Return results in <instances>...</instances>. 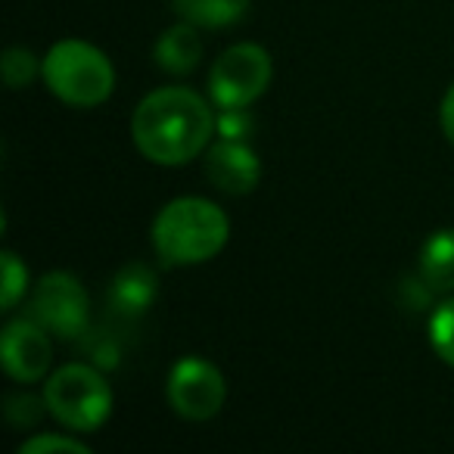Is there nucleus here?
I'll use <instances>...</instances> for the list:
<instances>
[{
	"instance_id": "f257e3e1",
	"label": "nucleus",
	"mask_w": 454,
	"mask_h": 454,
	"mask_svg": "<svg viewBox=\"0 0 454 454\" xmlns=\"http://www.w3.org/2000/svg\"><path fill=\"white\" fill-rule=\"evenodd\" d=\"M215 103L184 84H165L140 97L131 115L137 153L153 165L181 168L206 156L215 140Z\"/></svg>"
},
{
	"instance_id": "f03ea898",
	"label": "nucleus",
	"mask_w": 454,
	"mask_h": 454,
	"mask_svg": "<svg viewBox=\"0 0 454 454\" xmlns=\"http://www.w3.org/2000/svg\"><path fill=\"white\" fill-rule=\"evenodd\" d=\"M150 240L165 268L206 265L224 253L231 218L206 196H175L153 218Z\"/></svg>"
},
{
	"instance_id": "7ed1b4c3",
	"label": "nucleus",
	"mask_w": 454,
	"mask_h": 454,
	"mask_svg": "<svg viewBox=\"0 0 454 454\" xmlns=\"http://www.w3.org/2000/svg\"><path fill=\"white\" fill-rule=\"evenodd\" d=\"M41 82L59 103L72 109H94L113 97L115 66L97 44L63 38L44 53Z\"/></svg>"
},
{
	"instance_id": "20e7f679",
	"label": "nucleus",
	"mask_w": 454,
	"mask_h": 454,
	"mask_svg": "<svg viewBox=\"0 0 454 454\" xmlns=\"http://www.w3.org/2000/svg\"><path fill=\"white\" fill-rule=\"evenodd\" d=\"M41 395L47 402V414L75 435L100 433L113 417L115 404L113 386L103 377V367L84 364V361H69L47 373Z\"/></svg>"
},
{
	"instance_id": "39448f33",
	"label": "nucleus",
	"mask_w": 454,
	"mask_h": 454,
	"mask_svg": "<svg viewBox=\"0 0 454 454\" xmlns=\"http://www.w3.org/2000/svg\"><path fill=\"white\" fill-rule=\"evenodd\" d=\"M274 78V59L255 41H240L227 47L208 69V100L215 109L253 106Z\"/></svg>"
},
{
	"instance_id": "423d86ee",
	"label": "nucleus",
	"mask_w": 454,
	"mask_h": 454,
	"mask_svg": "<svg viewBox=\"0 0 454 454\" xmlns=\"http://www.w3.org/2000/svg\"><path fill=\"white\" fill-rule=\"evenodd\" d=\"M26 315L59 340H78L90 327V296L69 271H47L28 290Z\"/></svg>"
},
{
	"instance_id": "0eeeda50",
	"label": "nucleus",
	"mask_w": 454,
	"mask_h": 454,
	"mask_svg": "<svg viewBox=\"0 0 454 454\" xmlns=\"http://www.w3.org/2000/svg\"><path fill=\"white\" fill-rule=\"evenodd\" d=\"M165 398H168V408L184 420H212L227 402V380L208 358L184 355L171 364L165 380Z\"/></svg>"
},
{
	"instance_id": "6e6552de",
	"label": "nucleus",
	"mask_w": 454,
	"mask_h": 454,
	"mask_svg": "<svg viewBox=\"0 0 454 454\" xmlns=\"http://www.w3.org/2000/svg\"><path fill=\"white\" fill-rule=\"evenodd\" d=\"M0 364L10 380L22 386L47 380L53 364V333L28 315L7 321L0 333Z\"/></svg>"
},
{
	"instance_id": "1a4fd4ad",
	"label": "nucleus",
	"mask_w": 454,
	"mask_h": 454,
	"mask_svg": "<svg viewBox=\"0 0 454 454\" xmlns=\"http://www.w3.org/2000/svg\"><path fill=\"white\" fill-rule=\"evenodd\" d=\"M206 177L227 196H247L262 181V159L247 140L215 137L206 150Z\"/></svg>"
},
{
	"instance_id": "9d476101",
	"label": "nucleus",
	"mask_w": 454,
	"mask_h": 454,
	"mask_svg": "<svg viewBox=\"0 0 454 454\" xmlns=\"http://www.w3.org/2000/svg\"><path fill=\"white\" fill-rule=\"evenodd\" d=\"M153 59L165 75L187 78L190 72H196V66L202 63V38L200 28L193 22H175L156 38L153 47Z\"/></svg>"
},
{
	"instance_id": "9b49d317",
	"label": "nucleus",
	"mask_w": 454,
	"mask_h": 454,
	"mask_svg": "<svg viewBox=\"0 0 454 454\" xmlns=\"http://www.w3.org/2000/svg\"><path fill=\"white\" fill-rule=\"evenodd\" d=\"M417 278L435 296L454 293V227H439L423 240L420 259H417Z\"/></svg>"
},
{
	"instance_id": "f8f14e48",
	"label": "nucleus",
	"mask_w": 454,
	"mask_h": 454,
	"mask_svg": "<svg viewBox=\"0 0 454 454\" xmlns=\"http://www.w3.org/2000/svg\"><path fill=\"white\" fill-rule=\"evenodd\" d=\"M159 293V280L156 274L150 271L140 262H131V265L119 268L113 278V290H109V302L119 315L125 317H137L156 302Z\"/></svg>"
},
{
	"instance_id": "ddd939ff",
	"label": "nucleus",
	"mask_w": 454,
	"mask_h": 454,
	"mask_svg": "<svg viewBox=\"0 0 454 454\" xmlns=\"http://www.w3.org/2000/svg\"><path fill=\"white\" fill-rule=\"evenodd\" d=\"M249 4L253 0H171V10L196 28H227L249 13Z\"/></svg>"
},
{
	"instance_id": "4468645a",
	"label": "nucleus",
	"mask_w": 454,
	"mask_h": 454,
	"mask_svg": "<svg viewBox=\"0 0 454 454\" xmlns=\"http://www.w3.org/2000/svg\"><path fill=\"white\" fill-rule=\"evenodd\" d=\"M41 66H44V59L35 57L28 47H7L4 51V57H0V72H4V84H7L10 90H22L28 88V84H35L41 78Z\"/></svg>"
},
{
	"instance_id": "2eb2a0df",
	"label": "nucleus",
	"mask_w": 454,
	"mask_h": 454,
	"mask_svg": "<svg viewBox=\"0 0 454 454\" xmlns=\"http://www.w3.org/2000/svg\"><path fill=\"white\" fill-rule=\"evenodd\" d=\"M0 271H4V280H0V286H4V293H0V311H13L28 296V286H32L28 265L13 249H4L0 253Z\"/></svg>"
},
{
	"instance_id": "dca6fc26",
	"label": "nucleus",
	"mask_w": 454,
	"mask_h": 454,
	"mask_svg": "<svg viewBox=\"0 0 454 454\" xmlns=\"http://www.w3.org/2000/svg\"><path fill=\"white\" fill-rule=\"evenodd\" d=\"M429 346H433L435 358L454 367V293L435 302L433 315H429Z\"/></svg>"
},
{
	"instance_id": "f3484780",
	"label": "nucleus",
	"mask_w": 454,
	"mask_h": 454,
	"mask_svg": "<svg viewBox=\"0 0 454 454\" xmlns=\"http://www.w3.org/2000/svg\"><path fill=\"white\" fill-rule=\"evenodd\" d=\"M4 414H7V420L13 429H32V427H38L41 417L47 414V402H44V395L20 392V395H7Z\"/></svg>"
},
{
	"instance_id": "a211bd4d",
	"label": "nucleus",
	"mask_w": 454,
	"mask_h": 454,
	"mask_svg": "<svg viewBox=\"0 0 454 454\" xmlns=\"http://www.w3.org/2000/svg\"><path fill=\"white\" fill-rule=\"evenodd\" d=\"M20 454H90V445L75 433H38L20 445Z\"/></svg>"
},
{
	"instance_id": "6ab92c4d",
	"label": "nucleus",
	"mask_w": 454,
	"mask_h": 454,
	"mask_svg": "<svg viewBox=\"0 0 454 454\" xmlns=\"http://www.w3.org/2000/svg\"><path fill=\"white\" fill-rule=\"evenodd\" d=\"M255 131V115L249 113V106H237V109H218L215 115V137L221 140H247Z\"/></svg>"
},
{
	"instance_id": "aec40b11",
	"label": "nucleus",
	"mask_w": 454,
	"mask_h": 454,
	"mask_svg": "<svg viewBox=\"0 0 454 454\" xmlns=\"http://www.w3.org/2000/svg\"><path fill=\"white\" fill-rule=\"evenodd\" d=\"M439 128L448 144L454 146V82L448 84L445 97H442V103H439Z\"/></svg>"
}]
</instances>
